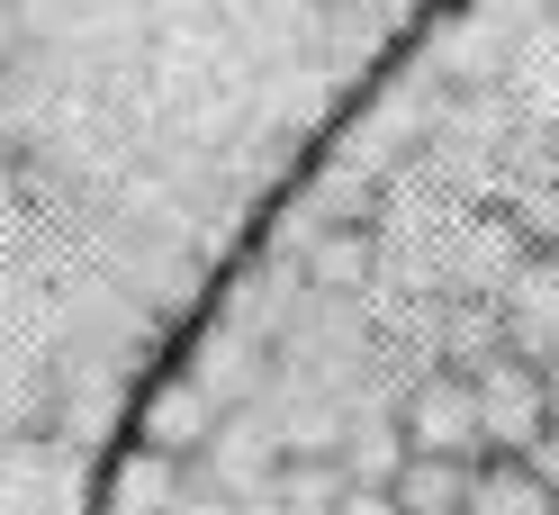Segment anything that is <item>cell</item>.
I'll list each match as a JSON object with an SVG mask.
<instances>
[{"mask_svg": "<svg viewBox=\"0 0 559 515\" xmlns=\"http://www.w3.org/2000/svg\"><path fill=\"white\" fill-rule=\"evenodd\" d=\"M469 479H478V461H433V453H415L406 470H397V515H461L469 506Z\"/></svg>", "mask_w": 559, "mask_h": 515, "instance_id": "obj_6", "label": "cell"}, {"mask_svg": "<svg viewBox=\"0 0 559 515\" xmlns=\"http://www.w3.org/2000/svg\"><path fill=\"white\" fill-rule=\"evenodd\" d=\"M497 335H506V353H523V362L559 353V254H523V271L497 290Z\"/></svg>", "mask_w": 559, "mask_h": 515, "instance_id": "obj_3", "label": "cell"}, {"mask_svg": "<svg viewBox=\"0 0 559 515\" xmlns=\"http://www.w3.org/2000/svg\"><path fill=\"white\" fill-rule=\"evenodd\" d=\"M334 515H397V498H389V489H343Z\"/></svg>", "mask_w": 559, "mask_h": 515, "instance_id": "obj_9", "label": "cell"}, {"mask_svg": "<svg viewBox=\"0 0 559 515\" xmlns=\"http://www.w3.org/2000/svg\"><path fill=\"white\" fill-rule=\"evenodd\" d=\"M542 389H550V417H559V353L542 362Z\"/></svg>", "mask_w": 559, "mask_h": 515, "instance_id": "obj_11", "label": "cell"}, {"mask_svg": "<svg viewBox=\"0 0 559 515\" xmlns=\"http://www.w3.org/2000/svg\"><path fill=\"white\" fill-rule=\"evenodd\" d=\"M317 281H325V290L370 281V235H325V245H317Z\"/></svg>", "mask_w": 559, "mask_h": 515, "instance_id": "obj_7", "label": "cell"}, {"mask_svg": "<svg viewBox=\"0 0 559 515\" xmlns=\"http://www.w3.org/2000/svg\"><path fill=\"white\" fill-rule=\"evenodd\" d=\"M478 425H487V453H514V461H533L542 443H550V389H542V362H523V353H487L478 371Z\"/></svg>", "mask_w": 559, "mask_h": 515, "instance_id": "obj_1", "label": "cell"}, {"mask_svg": "<svg viewBox=\"0 0 559 515\" xmlns=\"http://www.w3.org/2000/svg\"><path fill=\"white\" fill-rule=\"evenodd\" d=\"M533 470H542L550 489H559V425H550V443H542V453H533Z\"/></svg>", "mask_w": 559, "mask_h": 515, "instance_id": "obj_10", "label": "cell"}, {"mask_svg": "<svg viewBox=\"0 0 559 515\" xmlns=\"http://www.w3.org/2000/svg\"><path fill=\"white\" fill-rule=\"evenodd\" d=\"M199 443H217V407H207V389H199V381L154 389V398H145V453L181 461V453H199Z\"/></svg>", "mask_w": 559, "mask_h": 515, "instance_id": "obj_4", "label": "cell"}, {"mask_svg": "<svg viewBox=\"0 0 559 515\" xmlns=\"http://www.w3.org/2000/svg\"><path fill=\"white\" fill-rule=\"evenodd\" d=\"M127 506H145V515L171 506V461H163V453H135V461H127Z\"/></svg>", "mask_w": 559, "mask_h": 515, "instance_id": "obj_8", "label": "cell"}, {"mask_svg": "<svg viewBox=\"0 0 559 515\" xmlns=\"http://www.w3.org/2000/svg\"><path fill=\"white\" fill-rule=\"evenodd\" d=\"M461 515H559V489L533 470V461H514V453H487L478 479H469V506Z\"/></svg>", "mask_w": 559, "mask_h": 515, "instance_id": "obj_5", "label": "cell"}, {"mask_svg": "<svg viewBox=\"0 0 559 515\" xmlns=\"http://www.w3.org/2000/svg\"><path fill=\"white\" fill-rule=\"evenodd\" d=\"M406 425V453H433V461H487V425H478V381L469 371H425L397 407Z\"/></svg>", "mask_w": 559, "mask_h": 515, "instance_id": "obj_2", "label": "cell"}]
</instances>
